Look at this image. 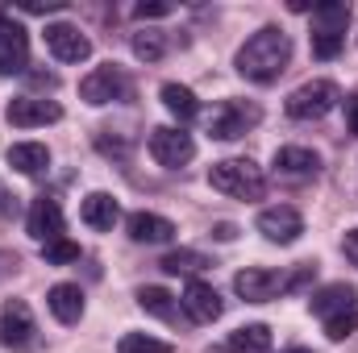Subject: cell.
I'll list each match as a JSON object with an SVG mask.
<instances>
[{"label":"cell","instance_id":"obj_1","mask_svg":"<svg viewBox=\"0 0 358 353\" xmlns=\"http://www.w3.org/2000/svg\"><path fill=\"white\" fill-rule=\"evenodd\" d=\"M287 63H292V38L283 33V29H259L242 50H238V71L250 80V84H271V80H279L283 71H287Z\"/></svg>","mask_w":358,"mask_h":353},{"label":"cell","instance_id":"obj_2","mask_svg":"<svg viewBox=\"0 0 358 353\" xmlns=\"http://www.w3.org/2000/svg\"><path fill=\"white\" fill-rule=\"evenodd\" d=\"M208 183L221 195H234V200H263V191H267V179L250 158H221V163H213Z\"/></svg>","mask_w":358,"mask_h":353},{"label":"cell","instance_id":"obj_3","mask_svg":"<svg viewBox=\"0 0 358 353\" xmlns=\"http://www.w3.org/2000/svg\"><path fill=\"white\" fill-rule=\"evenodd\" d=\"M317 29H313V59H338L342 42H346V21H350V4L346 0H329L313 8Z\"/></svg>","mask_w":358,"mask_h":353},{"label":"cell","instance_id":"obj_4","mask_svg":"<svg viewBox=\"0 0 358 353\" xmlns=\"http://www.w3.org/2000/svg\"><path fill=\"white\" fill-rule=\"evenodd\" d=\"M338 100H342L338 84H329V80H308V84H300V88L287 96L283 108H287L292 121H321L325 112L338 108Z\"/></svg>","mask_w":358,"mask_h":353},{"label":"cell","instance_id":"obj_5","mask_svg":"<svg viewBox=\"0 0 358 353\" xmlns=\"http://www.w3.org/2000/svg\"><path fill=\"white\" fill-rule=\"evenodd\" d=\"M34 341H38V324H34L29 303L25 299H8L0 308V345L25 353V350H34Z\"/></svg>","mask_w":358,"mask_h":353},{"label":"cell","instance_id":"obj_6","mask_svg":"<svg viewBox=\"0 0 358 353\" xmlns=\"http://www.w3.org/2000/svg\"><path fill=\"white\" fill-rule=\"evenodd\" d=\"M263 121V108L259 104H246V100H225L217 112H213V137L217 142H234V137H242L246 129H255Z\"/></svg>","mask_w":358,"mask_h":353},{"label":"cell","instance_id":"obj_7","mask_svg":"<svg viewBox=\"0 0 358 353\" xmlns=\"http://www.w3.org/2000/svg\"><path fill=\"white\" fill-rule=\"evenodd\" d=\"M150 154H155V163L159 167H167V171H179L183 163H192L196 158V142L183 133V129H155L150 133Z\"/></svg>","mask_w":358,"mask_h":353},{"label":"cell","instance_id":"obj_8","mask_svg":"<svg viewBox=\"0 0 358 353\" xmlns=\"http://www.w3.org/2000/svg\"><path fill=\"white\" fill-rule=\"evenodd\" d=\"M46 46H50V54H55L59 63H84V59L92 54L88 33H84L80 25H71V21L46 25Z\"/></svg>","mask_w":358,"mask_h":353},{"label":"cell","instance_id":"obj_9","mask_svg":"<svg viewBox=\"0 0 358 353\" xmlns=\"http://www.w3.org/2000/svg\"><path fill=\"white\" fill-rule=\"evenodd\" d=\"M80 96H84L88 104L100 108V104L125 100V96H129V80H125V71H121V67H113V63H108V67H96L88 80L80 84Z\"/></svg>","mask_w":358,"mask_h":353},{"label":"cell","instance_id":"obj_10","mask_svg":"<svg viewBox=\"0 0 358 353\" xmlns=\"http://www.w3.org/2000/svg\"><path fill=\"white\" fill-rule=\"evenodd\" d=\"M4 117H8V125H17V129H38V125H55V121H63V108H59L55 100L17 96V100L4 108Z\"/></svg>","mask_w":358,"mask_h":353},{"label":"cell","instance_id":"obj_11","mask_svg":"<svg viewBox=\"0 0 358 353\" xmlns=\"http://www.w3.org/2000/svg\"><path fill=\"white\" fill-rule=\"evenodd\" d=\"M25 67H29V33L17 21L0 17V75H21Z\"/></svg>","mask_w":358,"mask_h":353},{"label":"cell","instance_id":"obj_12","mask_svg":"<svg viewBox=\"0 0 358 353\" xmlns=\"http://www.w3.org/2000/svg\"><path fill=\"white\" fill-rule=\"evenodd\" d=\"M234 291H238L246 303H267L279 291H287V278L275 274V270H263V266H246V270L234 278Z\"/></svg>","mask_w":358,"mask_h":353},{"label":"cell","instance_id":"obj_13","mask_svg":"<svg viewBox=\"0 0 358 353\" xmlns=\"http://www.w3.org/2000/svg\"><path fill=\"white\" fill-rule=\"evenodd\" d=\"M259 233L275 241V246H292V241H300V233H304V216L296 212V208H287V204H279V208H263L259 212Z\"/></svg>","mask_w":358,"mask_h":353},{"label":"cell","instance_id":"obj_14","mask_svg":"<svg viewBox=\"0 0 358 353\" xmlns=\"http://www.w3.org/2000/svg\"><path fill=\"white\" fill-rule=\"evenodd\" d=\"M25 229H29V237L42 241V246H46V241H59V237H63V208H59V200L38 195V200L29 204Z\"/></svg>","mask_w":358,"mask_h":353},{"label":"cell","instance_id":"obj_15","mask_svg":"<svg viewBox=\"0 0 358 353\" xmlns=\"http://www.w3.org/2000/svg\"><path fill=\"white\" fill-rule=\"evenodd\" d=\"M183 308H187V316H192L196 324H213V320L221 316V295H217L208 283L192 278V283L183 287Z\"/></svg>","mask_w":358,"mask_h":353},{"label":"cell","instance_id":"obj_16","mask_svg":"<svg viewBox=\"0 0 358 353\" xmlns=\"http://www.w3.org/2000/svg\"><path fill=\"white\" fill-rule=\"evenodd\" d=\"M125 229H129V237H134L138 246H163V241L176 237V225H171L167 216H155V212H134V216L125 220Z\"/></svg>","mask_w":358,"mask_h":353},{"label":"cell","instance_id":"obj_17","mask_svg":"<svg viewBox=\"0 0 358 353\" xmlns=\"http://www.w3.org/2000/svg\"><path fill=\"white\" fill-rule=\"evenodd\" d=\"M46 303H50L59 324H80V316H84V291L76 283H55L46 291Z\"/></svg>","mask_w":358,"mask_h":353},{"label":"cell","instance_id":"obj_18","mask_svg":"<svg viewBox=\"0 0 358 353\" xmlns=\"http://www.w3.org/2000/svg\"><path fill=\"white\" fill-rule=\"evenodd\" d=\"M355 299H358V291L350 283H329V287H321V291L313 295V312H317L321 320H329V316L355 312Z\"/></svg>","mask_w":358,"mask_h":353},{"label":"cell","instance_id":"obj_19","mask_svg":"<svg viewBox=\"0 0 358 353\" xmlns=\"http://www.w3.org/2000/svg\"><path fill=\"white\" fill-rule=\"evenodd\" d=\"M80 216H84V225H88V229H96V233H108V229L117 225L121 208H117V200H113L108 191H92V195H84Z\"/></svg>","mask_w":358,"mask_h":353},{"label":"cell","instance_id":"obj_20","mask_svg":"<svg viewBox=\"0 0 358 353\" xmlns=\"http://www.w3.org/2000/svg\"><path fill=\"white\" fill-rule=\"evenodd\" d=\"M275 171L287 179H304L321 171V158L313 150H304V146H283V150H275Z\"/></svg>","mask_w":358,"mask_h":353},{"label":"cell","instance_id":"obj_21","mask_svg":"<svg viewBox=\"0 0 358 353\" xmlns=\"http://www.w3.org/2000/svg\"><path fill=\"white\" fill-rule=\"evenodd\" d=\"M8 167L21 175H42L50 167V150L42 142H17V146H8Z\"/></svg>","mask_w":358,"mask_h":353},{"label":"cell","instance_id":"obj_22","mask_svg":"<svg viewBox=\"0 0 358 353\" xmlns=\"http://www.w3.org/2000/svg\"><path fill=\"white\" fill-rule=\"evenodd\" d=\"M225 350L229 353H271V329L267 324H246V329L229 333Z\"/></svg>","mask_w":358,"mask_h":353},{"label":"cell","instance_id":"obj_23","mask_svg":"<svg viewBox=\"0 0 358 353\" xmlns=\"http://www.w3.org/2000/svg\"><path fill=\"white\" fill-rule=\"evenodd\" d=\"M163 104H167V112H176L179 121H196L200 117V100L192 96V88H183V84H163Z\"/></svg>","mask_w":358,"mask_h":353},{"label":"cell","instance_id":"obj_24","mask_svg":"<svg viewBox=\"0 0 358 353\" xmlns=\"http://www.w3.org/2000/svg\"><path fill=\"white\" fill-rule=\"evenodd\" d=\"M176 295L167 291V287H142L138 291V303H142V312H150V316H159V320H176V303H171Z\"/></svg>","mask_w":358,"mask_h":353},{"label":"cell","instance_id":"obj_25","mask_svg":"<svg viewBox=\"0 0 358 353\" xmlns=\"http://www.w3.org/2000/svg\"><path fill=\"white\" fill-rule=\"evenodd\" d=\"M117 353H171V345L159 337H146V333H125L117 341Z\"/></svg>","mask_w":358,"mask_h":353},{"label":"cell","instance_id":"obj_26","mask_svg":"<svg viewBox=\"0 0 358 353\" xmlns=\"http://www.w3.org/2000/svg\"><path fill=\"white\" fill-rule=\"evenodd\" d=\"M163 33H155V29H142V33H134V54L142 59V63H159L163 59Z\"/></svg>","mask_w":358,"mask_h":353},{"label":"cell","instance_id":"obj_27","mask_svg":"<svg viewBox=\"0 0 358 353\" xmlns=\"http://www.w3.org/2000/svg\"><path fill=\"white\" fill-rule=\"evenodd\" d=\"M159 266H163L167 274H187V270H200V266H208V258H204V254H196V250H176V254H167Z\"/></svg>","mask_w":358,"mask_h":353},{"label":"cell","instance_id":"obj_28","mask_svg":"<svg viewBox=\"0 0 358 353\" xmlns=\"http://www.w3.org/2000/svg\"><path fill=\"white\" fill-rule=\"evenodd\" d=\"M42 258H46V266H67V262H80V246H76V241H67V237H59V241H46Z\"/></svg>","mask_w":358,"mask_h":353},{"label":"cell","instance_id":"obj_29","mask_svg":"<svg viewBox=\"0 0 358 353\" xmlns=\"http://www.w3.org/2000/svg\"><path fill=\"white\" fill-rule=\"evenodd\" d=\"M355 333H358V308L325 320V337H329V341H346V337H355Z\"/></svg>","mask_w":358,"mask_h":353},{"label":"cell","instance_id":"obj_30","mask_svg":"<svg viewBox=\"0 0 358 353\" xmlns=\"http://www.w3.org/2000/svg\"><path fill=\"white\" fill-rule=\"evenodd\" d=\"M134 13H138L142 21H150V17H167V13H171V4H163V0H155V4H138Z\"/></svg>","mask_w":358,"mask_h":353},{"label":"cell","instance_id":"obj_31","mask_svg":"<svg viewBox=\"0 0 358 353\" xmlns=\"http://www.w3.org/2000/svg\"><path fill=\"white\" fill-rule=\"evenodd\" d=\"M21 8H25V13H38V17H42V13H59V8H63V0H46V4H42V0H25Z\"/></svg>","mask_w":358,"mask_h":353},{"label":"cell","instance_id":"obj_32","mask_svg":"<svg viewBox=\"0 0 358 353\" xmlns=\"http://www.w3.org/2000/svg\"><path fill=\"white\" fill-rule=\"evenodd\" d=\"M346 129H350V133L358 137V91L350 96V100H346Z\"/></svg>","mask_w":358,"mask_h":353},{"label":"cell","instance_id":"obj_33","mask_svg":"<svg viewBox=\"0 0 358 353\" xmlns=\"http://www.w3.org/2000/svg\"><path fill=\"white\" fill-rule=\"evenodd\" d=\"M213 237H217V241H234V237H238V225L221 220V225H213Z\"/></svg>","mask_w":358,"mask_h":353},{"label":"cell","instance_id":"obj_34","mask_svg":"<svg viewBox=\"0 0 358 353\" xmlns=\"http://www.w3.org/2000/svg\"><path fill=\"white\" fill-rule=\"evenodd\" d=\"M346 258L358 262V229H355V233H346Z\"/></svg>","mask_w":358,"mask_h":353},{"label":"cell","instance_id":"obj_35","mask_svg":"<svg viewBox=\"0 0 358 353\" xmlns=\"http://www.w3.org/2000/svg\"><path fill=\"white\" fill-rule=\"evenodd\" d=\"M13 270H17V258H13V254H4V250H0V278H4V274H13Z\"/></svg>","mask_w":358,"mask_h":353},{"label":"cell","instance_id":"obj_36","mask_svg":"<svg viewBox=\"0 0 358 353\" xmlns=\"http://www.w3.org/2000/svg\"><path fill=\"white\" fill-rule=\"evenodd\" d=\"M4 212H8V195H0V216H4Z\"/></svg>","mask_w":358,"mask_h":353},{"label":"cell","instance_id":"obj_37","mask_svg":"<svg viewBox=\"0 0 358 353\" xmlns=\"http://www.w3.org/2000/svg\"><path fill=\"white\" fill-rule=\"evenodd\" d=\"M287 353H313V350H287Z\"/></svg>","mask_w":358,"mask_h":353}]
</instances>
